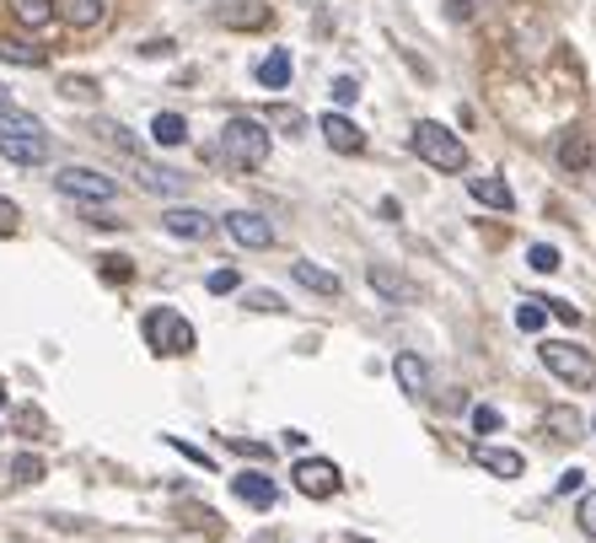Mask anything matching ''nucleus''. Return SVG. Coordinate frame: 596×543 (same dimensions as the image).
Masks as SVG:
<instances>
[{
	"mask_svg": "<svg viewBox=\"0 0 596 543\" xmlns=\"http://www.w3.org/2000/svg\"><path fill=\"white\" fill-rule=\"evenodd\" d=\"M220 151H226L231 167L253 173V167H264L269 162V130L259 125V119L237 114V119H226V130H220Z\"/></svg>",
	"mask_w": 596,
	"mask_h": 543,
	"instance_id": "obj_1",
	"label": "nucleus"
},
{
	"mask_svg": "<svg viewBox=\"0 0 596 543\" xmlns=\"http://www.w3.org/2000/svg\"><path fill=\"white\" fill-rule=\"evenodd\" d=\"M145 344L156 355H189L194 350V323L183 312H172V307H151L145 312Z\"/></svg>",
	"mask_w": 596,
	"mask_h": 543,
	"instance_id": "obj_2",
	"label": "nucleus"
},
{
	"mask_svg": "<svg viewBox=\"0 0 596 543\" xmlns=\"http://www.w3.org/2000/svg\"><path fill=\"white\" fill-rule=\"evenodd\" d=\"M543 366L559 377V382H570V388H592L596 382V355L592 350H581V344H564V340H543Z\"/></svg>",
	"mask_w": 596,
	"mask_h": 543,
	"instance_id": "obj_3",
	"label": "nucleus"
},
{
	"mask_svg": "<svg viewBox=\"0 0 596 543\" xmlns=\"http://www.w3.org/2000/svg\"><path fill=\"white\" fill-rule=\"evenodd\" d=\"M414 151H419V162H430V167H446V173H463V167H467V145L452 135V130H441L436 119L414 125Z\"/></svg>",
	"mask_w": 596,
	"mask_h": 543,
	"instance_id": "obj_4",
	"label": "nucleus"
},
{
	"mask_svg": "<svg viewBox=\"0 0 596 543\" xmlns=\"http://www.w3.org/2000/svg\"><path fill=\"white\" fill-rule=\"evenodd\" d=\"M55 189L65 200H86V204H108L119 194V184L108 173H97V167H65V173H55Z\"/></svg>",
	"mask_w": 596,
	"mask_h": 543,
	"instance_id": "obj_5",
	"label": "nucleus"
},
{
	"mask_svg": "<svg viewBox=\"0 0 596 543\" xmlns=\"http://www.w3.org/2000/svg\"><path fill=\"white\" fill-rule=\"evenodd\" d=\"M296 489L307 495V500H333L338 489H344V479L333 469L329 458H301L296 463Z\"/></svg>",
	"mask_w": 596,
	"mask_h": 543,
	"instance_id": "obj_6",
	"label": "nucleus"
},
{
	"mask_svg": "<svg viewBox=\"0 0 596 543\" xmlns=\"http://www.w3.org/2000/svg\"><path fill=\"white\" fill-rule=\"evenodd\" d=\"M0 156L16 167H44L49 162V135L44 130H22V135H0Z\"/></svg>",
	"mask_w": 596,
	"mask_h": 543,
	"instance_id": "obj_7",
	"label": "nucleus"
},
{
	"mask_svg": "<svg viewBox=\"0 0 596 543\" xmlns=\"http://www.w3.org/2000/svg\"><path fill=\"white\" fill-rule=\"evenodd\" d=\"M162 226H167L172 237H189V243H204V237L215 232V221H210L204 210H194V204H172V210L162 215Z\"/></svg>",
	"mask_w": 596,
	"mask_h": 543,
	"instance_id": "obj_8",
	"label": "nucleus"
},
{
	"mask_svg": "<svg viewBox=\"0 0 596 543\" xmlns=\"http://www.w3.org/2000/svg\"><path fill=\"white\" fill-rule=\"evenodd\" d=\"M226 232H231L242 248H269V243H274V226H269L264 215H253V210H231V215H226Z\"/></svg>",
	"mask_w": 596,
	"mask_h": 543,
	"instance_id": "obj_9",
	"label": "nucleus"
},
{
	"mask_svg": "<svg viewBox=\"0 0 596 543\" xmlns=\"http://www.w3.org/2000/svg\"><path fill=\"white\" fill-rule=\"evenodd\" d=\"M467 194L478 204H494V210H516V194L500 173H467Z\"/></svg>",
	"mask_w": 596,
	"mask_h": 543,
	"instance_id": "obj_10",
	"label": "nucleus"
},
{
	"mask_svg": "<svg viewBox=\"0 0 596 543\" xmlns=\"http://www.w3.org/2000/svg\"><path fill=\"white\" fill-rule=\"evenodd\" d=\"M231 495L248 500V506H259V511H269V506L279 500V489H274V479L269 474H237L231 479Z\"/></svg>",
	"mask_w": 596,
	"mask_h": 543,
	"instance_id": "obj_11",
	"label": "nucleus"
},
{
	"mask_svg": "<svg viewBox=\"0 0 596 543\" xmlns=\"http://www.w3.org/2000/svg\"><path fill=\"white\" fill-rule=\"evenodd\" d=\"M318 130H323V140H329L338 156H355V151H366V135H360V130H355V125H349L344 114H329V119H323Z\"/></svg>",
	"mask_w": 596,
	"mask_h": 543,
	"instance_id": "obj_12",
	"label": "nucleus"
},
{
	"mask_svg": "<svg viewBox=\"0 0 596 543\" xmlns=\"http://www.w3.org/2000/svg\"><path fill=\"white\" fill-rule=\"evenodd\" d=\"M393 377L403 382V393H408V399H425V393H430V366H425L419 355H397Z\"/></svg>",
	"mask_w": 596,
	"mask_h": 543,
	"instance_id": "obj_13",
	"label": "nucleus"
},
{
	"mask_svg": "<svg viewBox=\"0 0 596 543\" xmlns=\"http://www.w3.org/2000/svg\"><path fill=\"white\" fill-rule=\"evenodd\" d=\"M290 274H296V285H307V291H318V296H338V291H344V285H338V274L318 270V264H307V259H296Z\"/></svg>",
	"mask_w": 596,
	"mask_h": 543,
	"instance_id": "obj_14",
	"label": "nucleus"
},
{
	"mask_svg": "<svg viewBox=\"0 0 596 543\" xmlns=\"http://www.w3.org/2000/svg\"><path fill=\"white\" fill-rule=\"evenodd\" d=\"M478 463H484L494 479H516L522 469H527L522 452H505V447H478Z\"/></svg>",
	"mask_w": 596,
	"mask_h": 543,
	"instance_id": "obj_15",
	"label": "nucleus"
},
{
	"mask_svg": "<svg viewBox=\"0 0 596 543\" xmlns=\"http://www.w3.org/2000/svg\"><path fill=\"white\" fill-rule=\"evenodd\" d=\"M60 16L70 27H97L108 16V0H60Z\"/></svg>",
	"mask_w": 596,
	"mask_h": 543,
	"instance_id": "obj_16",
	"label": "nucleus"
},
{
	"mask_svg": "<svg viewBox=\"0 0 596 543\" xmlns=\"http://www.w3.org/2000/svg\"><path fill=\"white\" fill-rule=\"evenodd\" d=\"M151 140H156V145H183V140H189L183 114H156V119H151Z\"/></svg>",
	"mask_w": 596,
	"mask_h": 543,
	"instance_id": "obj_17",
	"label": "nucleus"
},
{
	"mask_svg": "<svg viewBox=\"0 0 596 543\" xmlns=\"http://www.w3.org/2000/svg\"><path fill=\"white\" fill-rule=\"evenodd\" d=\"M259 81H264L269 92H285V86H290V55H285V49H274L264 66H259Z\"/></svg>",
	"mask_w": 596,
	"mask_h": 543,
	"instance_id": "obj_18",
	"label": "nucleus"
},
{
	"mask_svg": "<svg viewBox=\"0 0 596 543\" xmlns=\"http://www.w3.org/2000/svg\"><path fill=\"white\" fill-rule=\"evenodd\" d=\"M0 60L5 66H44V49L38 44H22V38H5L0 44Z\"/></svg>",
	"mask_w": 596,
	"mask_h": 543,
	"instance_id": "obj_19",
	"label": "nucleus"
},
{
	"mask_svg": "<svg viewBox=\"0 0 596 543\" xmlns=\"http://www.w3.org/2000/svg\"><path fill=\"white\" fill-rule=\"evenodd\" d=\"M543 323H548V307H543V296H527V302L516 307V329H522V334H537Z\"/></svg>",
	"mask_w": 596,
	"mask_h": 543,
	"instance_id": "obj_20",
	"label": "nucleus"
},
{
	"mask_svg": "<svg viewBox=\"0 0 596 543\" xmlns=\"http://www.w3.org/2000/svg\"><path fill=\"white\" fill-rule=\"evenodd\" d=\"M140 184L151 189V194H178L183 184L172 178V173H162V167H140Z\"/></svg>",
	"mask_w": 596,
	"mask_h": 543,
	"instance_id": "obj_21",
	"label": "nucleus"
},
{
	"mask_svg": "<svg viewBox=\"0 0 596 543\" xmlns=\"http://www.w3.org/2000/svg\"><path fill=\"white\" fill-rule=\"evenodd\" d=\"M559 162H564V167H575V173H581V167H586V162H592V145H586V135L564 140V145H559Z\"/></svg>",
	"mask_w": 596,
	"mask_h": 543,
	"instance_id": "obj_22",
	"label": "nucleus"
},
{
	"mask_svg": "<svg viewBox=\"0 0 596 543\" xmlns=\"http://www.w3.org/2000/svg\"><path fill=\"white\" fill-rule=\"evenodd\" d=\"M527 264H532L537 274H553V270H559V248H553V243H532Z\"/></svg>",
	"mask_w": 596,
	"mask_h": 543,
	"instance_id": "obj_23",
	"label": "nucleus"
},
{
	"mask_svg": "<svg viewBox=\"0 0 596 543\" xmlns=\"http://www.w3.org/2000/svg\"><path fill=\"white\" fill-rule=\"evenodd\" d=\"M16 16H22L27 27H44V22L55 16V5H49V0H16Z\"/></svg>",
	"mask_w": 596,
	"mask_h": 543,
	"instance_id": "obj_24",
	"label": "nucleus"
},
{
	"mask_svg": "<svg viewBox=\"0 0 596 543\" xmlns=\"http://www.w3.org/2000/svg\"><path fill=\"white\" fill-rule=\"evenodd\" d=\"M11 479H16V484H38V479H44V458H16V463H11Z\"/></svg>",
	"mask_w": 596,
	"mask_h": 543,
	"instance_id": "obj_25",
	"label": "nucleus"
},
{
	"mask_svg": "<svg viewBox=\"0 0 596 543\" xmlns=\"http://www.w3.org/2000/svg\"><path fill=\"white\" fill-rule=\"evenodd\" d=\"M371 285H377V291H382V296H408V285H403V280H397L393 270H382V264H377V270H371Z\"/></svg>",
	"mask_w": 596,
	"mask_h": 543,
	"instance_id": "obj_26",
	"label": "nucleus"
},
{
	"mask_svg": "<svg viewBox=\"0 0 596 543\" xmlns=\"http://www.w3.org/2000/svg\"><path fill=\"white\" fill-rule=\"evenodd\" d=\"M473 430H478V436H494V430H500V409L478 404L473 409Z\"/></svg>",
	"mask_w": 596,
	"mask_h": 543,
	"instance_id": "obj_27",
	"label": "nucleus"
},
{
	"mask_svg": "<svg viewBox=\"0 0 596 543\" xmlns=\"http://www.w3.org/2000/svg\"><path fill=\"white\" fill-rule=\"evenodd\" d=\"M242 302H248V307H253V312H285V302H279V296H274V291H248V296H242Z\"/></svg>",
	"mask_w": 596,
	"mask_h": 543,
	"instance_id": "obj_28",
	"label": "nucleus"
},
{
	"mask_svg": "<svg viewBox=\"0 0 596 543\" xmlns=\"http://www.w3.org/2000/svg\"><path fill=\"white\" fill-rule=\"evenodd\" d=\"M548 425H553V436H581V420L564 409H548Z\"/></svg>",
	"mask_w": 596,
	"mask_h": 543,
	"instance_id": "obj_29",
	"label": "nucleus"
},
{
	"mask_svg": "<svg viewBox=\"0 0 596 543\" xmlns=\"http://www.w3.org/2000/svg\"><path fill=\"white\" fill-rule=\"evenodd\" d=\"M204 285H210V296H226V291H237L242 280H237V270H215L210 280H204Z\"/></svg>",
	"mask_w": 596,
	"mask_h": 543,
	"instance_id": "obj_30",
	"label": "nucleus"
},
{
	"mask_svg": "<svg viewBox=\"0 0 596 543\" xmlns=\"http://www.w3.org/2000/svg\"><path fill=\"white\" fill-rule=\"evenodd\" d=\"M581 533L596 539V489H592V495H581Z\"/></svg>",
	"mask_w": 596,
	"mask_h": 543,
	"instance_id": "obj_31",
	"label": "nucleus"
},
{
	"mask_svg": "<svg viewBox=\"0 0 596 543\" xmlns=\"http://www.w3.org/2000/svg\"><path fill=\"white\" fill-rule=\"evenodd\" d=\"M355 97H360L355 75H338V81H333V103H355Z\"/></svg>",
	"mask_w": 596,
	"mask_h": 543,
	"instance_id": "obj_32",
	"label": "nucleus"
},
{
	"mask_svg": "<svg viewBox=\"0 0 596 543\" xmlns=\"http://www.w3.org/2000/svg\"><path fill=\"white\" fill-rule=\"evenodd\" d=\"M16 425H22V436H44V414H38V409H22Z\"/></svg>",
	"mask_w": 596,
	"mask_h": 543,
	"instance_id": "obj_33",
	"label": "nucleus"
},
{
	"mask_svg": "<svg viewBox=\"0 0 596 543\" xmlns=\"http://www.w3.org/2000/svg\"><path fill=\"white\" fill-rule=\"evenodd\" d=\"M16 215H22L16 204H11V200H0V232H16Z\"/></svg>",
	"mask_w": 596,
	"mask_h": 543,
	"instance_id": "obj_34",
	"label": "nucleus"
},
{
	"mask_svg": "<svg viewBox=\"0 0 596 543\" xmlns=\"http://www.w3.org/2000/svg\"><path fill=\"white\" fill-rule=\"evenodd\" d=\"M543 302H548V312H553V318H564V323H575V307H570V302H553V296H543Z\"/></svg>",
	"mask_w": 596,
	"mask_h": 543,
	"instance_id": "obj_35",
	"label": "nucleus"
},
{
	"mask_svg": "<svg viewBox=\"0 0 596 543\" xmlns=\"http://www.w3.org/2000/svg\"><path fill=\"white\" fill-rule=\"evenodd\" d=\"M5 114H16V103H11V92L0 86V119H5Z\"/></svg>",
	"mask_w": 596,
	"mask_h": 543,
	"instance_id": "obj_36",
	"label": "nucleus"
},
{
	"mask_svg": "<svg viewBox=\"0 0 596 543\" xmlns=\"http://www.w3.org/2000/svg\"><path fill=\"white\" fill-rule=\"evenodd\" d=\"M0 414H5V388H0Z\"/></svg>",
	"mask_w": 596,
	"mask_h": 543,
	"instance_id": "obj_37",
	"label": "nucleus"
},
{
	"mask_svg": "<svg viewBox=\"0 0 596 543\" xmlns=\"http://www.w3.org/2000/svg\"><path fill=\"white\" fill-rule=\"evenodd\" d=\"M349 543H371V539H349Z\"/></svg>",
	"mask_w": 596,
	"mask_h": 543,
	"instance_id": "obj_38",
	"label": "nucleus"
}]
</instances>
